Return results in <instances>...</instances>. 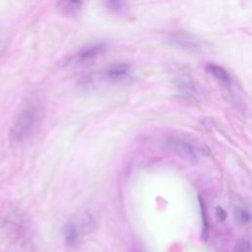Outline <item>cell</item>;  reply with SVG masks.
Returning <instances> with one entry per match:
<instances>
[{
  "label": "cell",
  "mask_w": 252,
  "mask_h": 252,
  "mask_svg": "<svg viewBox=\"0 0 252 252\" xmlns=\"http://www.w3.org/2000/svg\"><path fill=\"white\" fill-rule=\"evenodd\" d=\"M41 111L37 102H28L19 112L12 128V137L16 141L29 138L40 121Z\"/></svg>",
  "instance_id": "1"
},
{
  "label": "cell",
  "mask_w": 252,
  "mask_h": 252,
  "mask_svg": "<svg viewBox=\"0 0 252 252\" xmlns=\"http://www.w3.org/2000/svg\"><path fill=\"white\" fill-rule=\"evenodd\" d=\"M106 47V44L103 42H95L85 45L75 54V60L79 63H83L95 59L104 53Z\"/></svg>",
  "instance_id": "2"
},
{
  "label": "cell",
  "mask_w": 252,
  "mask_h": 252,
  "mask_svg": "<svg viewBox=\"0 0 252 252\" xmlns=\"http://www.w3.org/2000/svg\"><path fill=\"white\" fill-rule=\"evenodd\" d=\"M130 66L126 63H116L105 68L101 76L103 79L110 82H122L126 80L130 75Z\"/></svg>",
  "instance_id": "3"
},
{
  "label": "cell",
  "mask_w": 252,
  "mask_h": 252,
  "mask_svg": "<svg viewBox=\"0 0 252 252\" xmlns=\"http://www.w3.org/2000/svg\"><path fill=\"white\" fill-rule=\"evenodd\" d=\"M208 73L215 78L216 81H218L221 86L229 88L231 86V78L227 71L222 67L215 63H210L206 67Z\"/></svg>",
  "instance_id": "4"
},
{
  "label": "cell",
  "mask_w": 252,
  "mask_h": 252,
  "mask_svg": "<svg viewBox=\"0 0 252 252\" xmlns=\"http://www.w3.org/2000/svg\"><path fill=\"white\" fill-rule=\"evenodd\" d=\"M86 231L84 227H80L76 222H68L64 227L65 242L69 246L76 245L82 236V232Z\"/></svg>",
  "instance_id": "5"
},
{
  "label": "cell",
  "mask_w": 252,
  "mask_h": 252,
  "mask_svg": "<svg viewBox=\"0 0 252 252\" xmlns=\"http://www.w3.org/2000/svg\"><path fill=\"white\" fill-rule=\"evenodd\" d=\"M171 148L183 158L188 159H195L196 158V152L192 145L183 141V140H175L171 143Z\"/></svg>",
  "instance_id": "6"
},
{
  "label": "cell",
  "mask_w": 252,
  "mask_h": 252,
  "mask_svg": "<svg viewBox=\"0 0 252 252\" xmlns=\"http://www.w3.org/2000/svg\"><path fill=\"white\" fill-rule=\"evenodd\" d=\"M83 5L84 0H59V7L66 15L75 16L79 14Z\"/></svg>",
  "instance_id": "7"
},
{
  "label": "cell",
  "mask_w": 252,
  "mask_h": 252,
  "mask_svg": "<svg viewBox=\"0 0 252 252\" xmlns=\"http://www.w3.org/2000/svg\"><path fill=\"white\" fill-rule=\"evenodd\" d=\"M105 8L116 15L124 14L128 7L127 0H103Z\"/></svg>",
  "instance_id": "8"
},
{
  "label": "cell",
  "mask_w": 252,
  "mask_h": 252,
  "mask_svg": "<svg viewBox=\"0 0 252 252\" xmlns=\"http://www.w3.org/2000/svg\"><path fill=\"white\" fill-rule=\"evenodd\" d=\"M234 217H235V221L239 225H245L250 222L252 216L249 213V211H247L245 208L237 207L235 208V211H234Z\"/></svg>",
  "instance_id": "9"
},
{
  "label": "cell",
  "mask_w": 252,
  "mask_h": 252,
  "mask_svg": "<svg viewBox=\"0 0 252 252\" xmlns=\"http://www.w3.org/2000/svg\"><path fill=\"white\" fill-rule=\"evenodd\" d=\"M232 252H251V244L247 239H240L235 244Z\"/></svg>",
  "instance_id": "10"
},
{
  "label": "cell",
  "mask_w": 252,
  "mask_h": 252,
  "mask_svg": "<svg viewBox=\"0 0 252 252\" xmlns=\"http://www.w3.org/2000/svg\"><path fill=\"white\" fill-rule=\"evenodd\" d=\"M200 205H201V212H202V223H203V237L206 240L208 238V233H209V222H208V218L206 215V210L203 205L202 200H200Z\"/></svg>",
  "instance_id": "11"
},
{
  "label": "cell",
  "mask_w": 252,
  "mask_h": 252,
  "mask_svg": "<svg viewBox=\"0 0 252 252\" xmlns=\"http://www.w3.org/2000/svg\"><path fill=\"white\" fill-rule=\"evenodd\" d=\"M216 217H217L218 221L221 222V221H223L226 219V213H225V211L221 207L218 206L216 208Z\"/></svg>",
  "instance_id": "12"
}]
</instances>
